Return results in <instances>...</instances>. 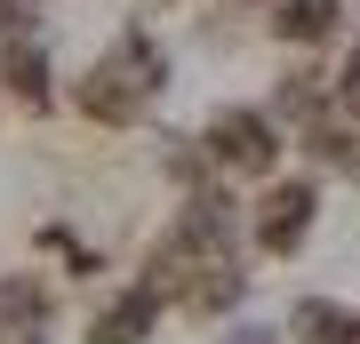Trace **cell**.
<instances>
[{
  "label": "cell",
  "mask_w": 360,
  "mask_h": 344,
  "mask_svg": "<svg viewBox=\"0 0 360 344\" xmlns=\"http://www.w3.org/2000/svg\"><path fill=\"white\" fill-rule=\"evenodd\" d=\"M200 144H208L217 168H232V177H272L281 153H288V128L272 120L264 104H224V113H208Z\"/></svg>",
  "instance_id": "obj_1"
},
{
  "label": "cell",
  "mask_w": 360,
  "mask_h": 344,
  "mask_svg": "<svg viewBox=\"0 0 360 344\" xmlns=\"http://www.w3.org/2000/svg\"><path fill=\"white\" fill-rule=\"evenodd\" d=\"M312 217H321V184L312 177H281V184L264 177L257 208H248V241H257L264 256H296L312 241Z\"/></svg>",
  "instance_id": "obj_2"
},
{
  "label": "cell",
  "mask_w": 360,
  "mask_h": 344,
  "mask_svg": "<svg viewBox=\"0 0 360 344\" xmlns=\"http://www.w3.org/2000/svg\"><path fill=\"white\" fill-rule=\"evenodd\" d=\"M144 104H153V96H144L112 56H96L89 72L72 80V113H89L96 128H136V120H144Z\"/></svg>",
  "instance_id": "obj_3"
},
{
  "label": "cell",
  "mask_w": 360,
  "mask_h": 344,
  "mask_svg": "<svg viewBox=\"0 0 360 344\" xmlns=\"http://www.w3.org/2000/svg\"><path fill=\"white\" fill-rule=\"evenodd\" d=\"M0 96H16L25 113H49V104H56V72H49V49H40L32 32L0 40Z\"/></svg>",
  "instance_id": "obj_4"
},
{
  "label": "cell",
  "mask_w": 360,
  "mask_h": 344,
  "mask_svg": "<svg viewBox=\"0 0 360 344\" xmlns=\"http://www.w3.org/2000/svg\"><path fill=\"white\" fill-rule=\"evenodd\" d=\"M240 296H248V272H240V256H232V248H217V256H200V272L184 281V296H176V305L193 312V320H224L232 305H240Z\"/></svg>",
  "instance_id": "obj_5"
},
{
  "label": "cell",
  "mask_w": 360,
  "mask_h": 344,
  "mask_svg": "<svg viewBox=\"0 0 360 344\" xmlns=\"http://www.w3.org/2000/svg\"><path fill=\"white\" fill-rule=\"evenodd\" d=\"M345 32V0H272V40L288 49H328Z\"/></svg>",
  "instance_id": "obj_6"
},
{
  "label": "cell",
  "mask_w": 360,
  "mask_h": 344,
  "mask_svg": "<svg viewBox=\"0 0 360 344\" xmlns=\"http://www.w3.org/2000/svg\"><path fill=\"white\" fill-rule=\"evenodd\" d=\"M153 329H160V296L153 288H129V296H112V305L96 312V329H89V344H153Z\"/></svg>",
  "instance_id": "obj_7"
},
{
  "label": "cell",
  "mask_w": 360,
  "mask_h": 344,
  "mask_svg": "<svg viewBox=\"0 0 360 344\" xmlns=\"http://www.w3.org/2000/svg\"><path fill=\"white\" fill-rule=\"evenodd\" d=\"M296 153H304L312 168H336V177H360V136H352V120H328V113H312L304 128H296Z\"/></svg>",
  "instance_id": "obj_8"
},
{
  "label": "cell",
  "mask_w": 360,
  "mask_h": 344,
  "mask_svg": "<svg viewBox=\"0 0 360 344\" xmlns=\"http://www.w3.org/2000/svg\"><path fill=\"white\" fill-rule=\"evenodd\" d=\"M49 312H56L49 281H32V272H8V281H0V336H40Z\"/></svg>",
  "instance_id": "obj_9"
},
{
  "label": "cell",
  "mask_w": 360,
  "mask_h": 344,
  "mask_svg": "<svg viewBox=\"0 0 360 344\" xmlns=\"http://www.w3.org/2000/svg\"><path fill=\"white\" fill-rule=\"evenodd\" d=\"M288 336L296 344H360V312L336 305V296H304V305L288 312Z\"/></svg>",
  "instance_id": "obj_10"
},
{
  "label": "cell",
  "mask_w": 360,
  "mask_h": 344,
  "mask_svg": "<svg viewBox=\"0 0 360 344\" xmlns=\"http://www.w3.org/2000/svg\"><path fill=\"white\" fill-rule=\"evenodd\" d=\"M336 104H345V120H360V40L345 49V64H336Z\"/></svg>",
  "instance_id": "obj_11"
},
{
  "label": "cell",
  "mask_w": 360,
  "mask_h": 344,
  "mask_svg": "<svg viewBox=\"0 0 360 344\" xmlns=\"http://www.w3.org/2000/svg\"><path fill=\"white\" fill-rule=\"evenodd\" d=\"M32 8H40V0H0V40L32 32Z\"/></svg>",
  "instance_id": "obj_12"
},
{
  "label": "cell",
  "mask_w": 360,
  "mask_h": 344,
  "mask_svg": "<svg viewBox=\"0 0 360 344\" xmlns=\"http://www.w3.org/2000/svg\"><path fill=\"white\" fill-rule=\"evenodd\" d=\"M224 344H281V329H232Z\"/></svg>",
  "instance_id": "obj_13"
},
{
  "label": "cell",
  "mask_w": 360,
  "mask_h": 344,
  "mask_svg": "<svg viewBox=\"0 0 360 344\" xmlns=\"http://www.w3.org/2000/svg\"><path fill=\"white\" fill-rule=\"evenodd\" d=\"M8 344H49V336H8Z\"/></svg>",
  "instance_id": "obj_14"
},
{
  "label": "cell",
  "mask_w": 360,
  "mask_h": 344,
  "mask_svg": "<svg viewBox=\"0 0 360 344\" xmlns=\"http://www.w3.org/2000/svg\"><path fill=\"white\" fill-rule=\"evenodd\" d=\"M232 8H257V0H232Z\"/></svg>",
  "instance_id": "obj_15"
}]
</instances>
